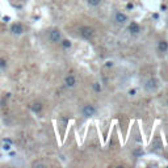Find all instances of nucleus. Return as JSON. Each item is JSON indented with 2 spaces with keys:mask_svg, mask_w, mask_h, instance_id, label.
Instances as JSON below:
<instances>
[{
  "mask_svg": "<svg viewBox=\"0 0 168 168\" xmlns=\"http://www.w3.org/2000/svg\"><path fill=\"white\" fill-rule=\"evenodd\" d=\"M47 38H49V41L51 42V43H58V42H60V40H62V34H60V30H59V29H51V30L49 32Z\"/></svg>",
  "mask_w": 168,
  "mask_h": 168,
  "instance_id": "7ed1b4c3",
  "label": "nucleus"
},
{
  "mask_svg": "<svg viewBox=\"0 0 168 168\" xmlns=\"http://www.w3.org/2000/svg\"><path fill=\"white\" fill-rule=\"evenodd\" d=\"M79 33H80L82 38H84V40H91V38L93 37V34H95V30H93V28L84 25L79 29Z\"/></svg>",
  "mask_w": 168,
  "mask_h": 168,
  "instance_id": "f257e3e1",
  "label": "nucleus"
},
{
  "mask_svg": "<svg viewBox=\"0 0 168 168\" xmlns=\"http://www.w3.org/2000/svg\"><path fill=\"white\" fill-rule=\"evenodd\" d=\"M135 93H137L135 89H130V91H129V95H130V96H134Z\"/></svg>",
  "mask_w": 168,
  "mask_h": 168,
  "instance_id": "dca6fc26",
  "label": "nucleus"
},
{
  "mask_svg": "<svg viewBox=\"0 0 168 168\" xmlns=\"http://www.w3.org/2000/svg\"><path fill=\"white\" fill-rule=\"evenodd\" d=\"M11 32L13 33V34H22L24 33V26H22L20 22H15V24H12V26H11Z\"/></svg>",
  "mask_w": 168,
  "mask_h": 168,
  "instance_id": "39448f33",
  "label": "nucleus"
},
{
  "mask_svg": "<svg viewBox=\"0 0 168 168\" xmlns=\"http://www.w3.org/2000/svg\"><path fill=\"white\" fill-rule=\"evenodd\" d=\"M158 51L159 53H167L168 51V41L166 40H161L158 42Z\"/></svg>",
  "mask_w": 168,
  "mask_h": 168,
  "instance_id": "1a4fd4ad",
  "label": "nucleus"
},
{
  "mask_svg": "<svg viewBox=\"0 0 168 168\" xmlns=\"http://www.w3.org/2000/svg\"><path fill=\"white\" fill-rule=\"evenodd\" d=\"M129 32H130L131 34H139V33H141V26H139L138 22L131 21L130 24H129Z\"/></svg>",
  "mask_w": 168,
  "mask_h": 168,
  "instance_id": "423d86ee",
  "label": "nucleus"
},
{
  "mask_svg": "<svg viewBox=\"0 0 168 168\" xmlns=\"http://www.w3.org/2000/svg\"><path fill=\"white\" fill-rule=\"evenodd\" d=\"M133 7H134V5H133V4H130V3H129V4H127V9H133Z\"/></svg>",
  "mask_w": 168,
  "mask_h": 168,
  "instance_id": "f3484780",
  "label": "nucleus"
},
{
  "mask_svg": "<svg viewBox=\"0 0 168 168\" xmlns=\"http://www.w3.org/2000/svg\"><path fill=\"white\" fill-rule=\"evenodd\" d=\"M88 5H91V7H99L100 4H101V0H87Z\"/></svg>",
  "mask_w": 168,
  "mask_h": 168,
  "instance_id": "ddd939ff",
  "label": "nucleus"
},
{
  "mask_svg": "<svg viewBox=\"0 0 168 168\" xmlns=\"http://www.w3.org/2000/svg\"><path fill=\"white\" fill-rule=\"evenodd\" d=\"M114 22L117 25H125L126 22H127V16L126 13L124 12H121V11H118V12H116L114 13V17H113Z\"/></svg>",
  "mask_w": 168,
  "mask_h": 168,
  "instance_id": "20e7f679",
  "label": "nucleus"
},
{
  "mask_svg": "<svg viewBox=\"0 0 168 168\" xmlns=\"http://www.w3.org/2000/svg\"><path fill=\"white\" fill-rule=\"evenodd\" d=\"M112 66H113V63H112V62H106V67H112Z\"/></svg>",
  "mask_w": 168,
  "mask_h": 168,
  "instance_id": "a211bd4d",
  "label": "nucleus"
},
{
  "mask_svg": "<svg viewBox=\"0 0 168 168\" xmlns=\"http://www.w3.org/2000/svg\"><path fill=\"white\" fill-rule=\"evenodd\" d=\"M95 114H96V108H95L93 105L88 104V105H84L83 106L82 116L84 117V118H91V117H93Z\"/></svg>",
  "mask_w": 168,
  "mask_h": 168,
  "instance_id": "f03ea898",
  "label": "nucleus"
},
{
  "mask_svg": "<svg viewBox=\"0 0 168 168\" xmlns=\"http://www.w3.org/2000/svg\"><path fill=\"white\" fill-rule=\"evenodd\" d=\"M92 89H93V91L96 92V93H100L103 88H101V86H100V83H99V82H95V83L92 84Z\"/></svg>",
  "mask_w": 168,
  "mask_h": 168,
  "instance_id": "9b49d317",
  "label": "nucleus"
},
{
  "mask_svg": "<svg viewBox=\"0 0 168 168\" xmlns=\"http://www.w3.org/2000/svg\"><path fill=\"white\" fill-rule=\"evenodd\" d=\"M60 43H62L63 49H70L72 46V43H71L70 40H60Z\"/></svg>",
  "mask_w": 168,
  "mask_h": 168,
  "instance_id": "f8f14e48",
  "label": "nucleus"
},
{
  "mask_svg": "<svg viewBox=\"0 0 168 168\" xmlns=\"http://www.w3.org/2000/svg\"><path fill=\"white\" fill-rule=\"evenodd\" d=\"M11 147H12V143L4 142V144H3V150H4V151H9V150H11Z\"/></svg>",
  "mask_w": 168,
  "mask_h": 168,
  "instance_id": "4468645a",
  "label": "nucleus"
},
{
  "mask_svg": "<svg viewBox=\"0 0 168 168\" xmlns=\"http://www.w3.org/2000/svg\"><path fill=\"white\" fill-rule=\"evenodd\" d=\"M146 89L147 91H150V92H153V91H155L156 88H158V83H156V80L154 79V77H150V79L146 82Z\"/></svg>",
  "mask_w": 168,
  "mask_h": 168,
  "instance_id": "6e6552de",
  "label": "nucleus"
},
{
  "mask_svg": "<svg viewBox=\"0 0 168 168\" xmlns=\"http://www.w3.org/2000/svg\"><path fill=\"white\" fill-rule=\"evenodd\" d=\"M30 108H32V110L34 112V113L38 114V113H41V112H42V104L41 103H34V104L30 106Z\"/></svg>",
  "mask_w": 168,
  "mask_h": 168,
  "instance_id": "9d476101",
  "label": "nucleus"
},
{
  "mask_svg": "<svg viewBox=\"0 0 168 168\" xmlns=\"http://www.w3.org/2000/svg\"><path fill=\"white\" fill-rule=\"evenodd\" d=\"M5 67H7V60L0 58V69H5Z\"/></svg>",
  "mask_w": 168,
  "mask_h": 168,
  "instance_id": "2eb2a0df",
  "label": "nucleus"
},
{
  "mask_svg": "<svg viewBox=\"0 0 168 168\" xmlns=\"http://www.w3.org/2000/svg\"><path fill=\"white\" fill-rule=\"evenodd\" d=\"M64 84H66V87H69V88H74L76 86V77L74 75H67L64 77Z\"/></svg>",
  "mask_w": 168,
  "mask_h": 168,
  "instance_id": "0eeeda50",
  "label": "nucleus"
}]
</instances>
